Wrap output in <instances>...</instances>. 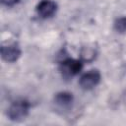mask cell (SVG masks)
<instances>
[{
  "label": "cell",
  "mask_w": 126,
  "mask_h": 126,
  "mask_svg": "<svg viewBox=\"0 0 126 126\" xmlns=\"http://www.w3.org/2000/svg\"><path fill=\"white\" fill-rule=\"evenodd\" d=\"M30 102L26 99H18L12 102L8 108L7 115L12 121H21L27 117L30 110Z\"/></svg>",
  "instance_id": "obj_1"
},
{
  "label": "cell",
  "mask_w": 126,
  "mask_h": 126,
  "mask_svg": "<svg viewBox=\"0 0 126 126\" xmlns=\"http://www.w3.org/2000/svg\"><path fill=\"white\" fill-rule=\"evenodd\" d=\"M83 69V63L81 60L73 58H65L59 64V70L62 76L66 79H70L81 72Z\"/></svg>",
  "instance_id": "obj_2"
},
{
  "label": "cell",
  "mask_w": 126,
  "mask_h": 126,
  "mask_svg": "<svg viewBox=\"0 0 126 126\" xmlns=\"http://www.w3.org/2000/svg\"><path fill=\"white\" fill-rule=\"evenodd\" d=\"M100 78V73L97 70H91L82 75L79 80V85L83 90H92L99 84Z\"/></svg>",
  "instance_id": "obj_3"
},
{
  "label": "cell",
  "mask_w": 126,
  "mask_h": 126,
  "mask_svg": "<svg viewBox=\"0 0 126 126\" xmlns=\"http://www.w3.org/2000/svg\"><path fill=\"white\" fill-rule=\"evenodd\" d=\"M22 54V50L18 43L14 42L8 45H3L1 47V57L4 61L13 63L16 62Z\"/></svg>",
  "instance_id": "obj_4"
},
{
  "label": "cell",
  "mask_w": 126,
  "mask_h": 126,
  "mask_svg": "<svg viewBox=\"0 0 126 126\" xmlns=\"http://www.w3.org/2000/svg\"><path fill=\"white\" fill-rule=\"evenodd\" d=\"M57 10V5L52 0H41L36 6V13L42 19L51 18Z\"/></svg>",
  "instance_id": "obj_5"
},
{
  "label": "cell",
  "mask_w": 126,
  "mask_h": 126,
  "mask_svg": "<svg viewBox=\"0 0 126 126\" xmlns=\"http://www.w3.org/2000/svg\"><path fill=\"white\" fill-rule=\"evenodd\" d=\"M74 97L73 94L69 92H60L57 93L54 96V103L63 109H68L71 107L72 103H73Z\"/></svg>",
  "instance_id": "obj_6"
},
{
  "label": "cell",
  "mask_w": 126,
  "mask_h": 126,
  "mask_svg": "<svg viewBox=\"0 0 126 126\" xmlns=\"http://www.w3.org/2000/svg\"><path fill=\"white\" fill-rule=\"evenodd\" d=\"M95 54H96V50L94 46H84L81 50V57L84 61H92L95 58Z\"/></svg>",
  "instance_id": "obj_7"
},
{
  "label": "cell",
  "mask_w": 126,
  "mask_h": 126,
  "mask_svg": "<svg viewBox=\"0 0 126 126\" xmlns=\"http://www.w3.org/2000/svg\"><path fill=\"white\" fill-rule=\"evenodd\" d=\"M114 30L119 33L126 32V17H120L115 20Z\"/></svg>",
  "instance_id": "obj_8"
},
{
  "label": "cell",
  "mask_w": 126,
  "mask_h": 126,
  "mask_svg": "<svg viewBox=\"0 0 126 126\" xmlns=\"http://www.w3.org/2000/svg\"><path fill=\"white\" fill-rule=\"evenodd\" d=\"M20 2V0H1V3L7 7H12L16 4H18Z\"/></svg>",
  "instance_id": "obj_9"
}]
</instances>
